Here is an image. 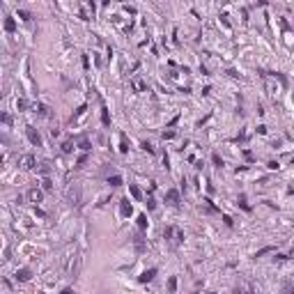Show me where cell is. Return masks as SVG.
<instances>
[{
	"instance_id": "obj_12",
	"label": "cell",
	"mask_w": 294,
	"mask_h": 294,
	"mask_svg": "<svg viewBox=\"0 0 294 294\" xmlns=\"http://www.w3.org/2000/svg\"><path fill=\"white\" fill-rule=\"evenodd\" d=\"M211 161H214V165H216V168H223V159H221V156H218L216 152L211 154Z\"/></svg>"
},
{
	"instance_id": "obj_9",
	"label": "cell",
	"mask_w": 294,
	"mask_h": 294,
	"mask_svg": "<svg viewBox=\"0 0 294 294\" xmlns=\"http://www.w3.org/2000/svg\"><path fill=\"white\" fill-rule=\"evenodd\" d=\"M136 221H138V227H140V230H147V216H145V214H138V218H136Z\"/></svg>"
},
{
	"instance_id": "obj_18",
	"label": "cell",
	"mask_w": 294,
	"mask_h": 294,
	"mask_svg": "<svg viewBox=\"0 0 294 294\" xmlns=\"http://www.w3.org/2000/svg\"><path fill=\"white\" fill-rule=\"evenodd\" d=\"M274 251V246H267V248H262V251H257V255L255 257H260V255H264V253H271Z\"/></svg>"
},
{
	"instance_id": "obj_3",
	"label": "cell",
	"mask_w": 294,
	"mask_h": 294,
	"mask_svg": "<svg viewBox=\"0 0 294 294\" xmlns=\"http://www.w3.org/2000/svg\"><path fill=\"white\" fill-rule=\"evenodd\" d=\"M165 202H168V205H179V191L170 189L168 193H165Z\"/></svg>"
},
{
	"instance_id": "obj_2",
	"label": "cell",
	"mask_w": 294,
	"mask_h": 294,
	"mask_svg": "<svg viewBox=\"0 0 294 294\" xmlns=\"http://www.w3.org/2000/svg\"><path fill=\"white\" fill-rule=\"evenodd\" d=\"M154 276H156V267H152L138 276V283H149V280H154Z\"/></svg>"
},
{
	"instance_id": "obj_8",
	"label": "cell",
	"mask_w": 294,
	"mask_h": 294,
	"mask_svg": "<svg viewBox=\"0 0 294 294\" xmlns=\"http://www.w3.org/2000/svg\"><path fill=\"white\" fill-rule=\"evenodd\" d=\"M108 184H110V186H122L124 182H122L120 175H113V177H108Z\"/></svg>"
},
{
	"instance_id": "obj_10",
	"label": "cell",
	"mask_w": 294,
	"mask_h": 294,
	"mask_svg": "<svg viewBox=\"0 0 294 294\" xmlns=\"http://www.w3.org/2000/svg\"><path fill=\"white\" fill-rule=\"evenodd\" d=\"M175 290H177V278L170 276L168 278V292H175Z\"/></svg>"
},
{
	"instance_id": "obj_22",
	"label": "cell",
	"mask_w": 294,
	"mask_h": 294,
	"mask_svg": "<svg viewBox=\"0 0 294 294\" xmlns=\"http://www.w3.org/2000/svg\"><path fill=\"white\" fill-rule=\"evenodd\" d=\"M16 106H18V108H21V110H23V108H26L28 104H26V99H18V101H16Z\"/></svg>"
},
{
	"instance_id": "obj_17",
	"label": "cell",
	"mask_w": 294,
	"mask_h": 294,
	"mask_svg": "<svg viewBox=\"0 0 294 294\" xmlns=\"http://www.w3.org/2000/svg\"><path fill=\"white\" fill-rule=\"evenodd\" d=\"M26 168H35V159L32 156H26Z\"/></svg>"
},
{
	"instance_id": "obj_13",
	"label": "cell",
	"mask_w": 294,
	"mask_h": 294,
	"mask_svg": "<svg viewBox=\"0 0 294 294\" xmlns=\"http://www.w3.org/2000/svg\"><path fill=\"white\" fill-rule=\"evenodd\" d=\"M71 149H74V145H71V140H67V143L62 145V152H64V154H69Z\"/></svg>"
},
{
	"instance_id": "obj_5",
	"label": "cell",
	"mask_w": 294,
	"mask_h": 294,
	"mask_svg": "<svg viewBox=\"0 0 294 294\" xmlns=\"http://www.w3.org/2000/svg\"><path fill=\"white\" fill-rule=\"evenodd\" d=\"M42 195L44 193L39 189H30L28 191V200H30V202H42Z\"/></svg>"
},
{
	"instance_id": "obj_19",
	"label": "cell",
	"mask_w": 294,
	"mask_h": 294,
	"mask_svg": "<svg viewBox=\"0 0 294 294\" xmlns=\"http://www.w3.org/2000/svg\"><path fill=\"white\" fill-rule=\"evenodd\" d=\"M175 138V131H163V140H170Z\"/></svg>"
},
{
	"instance_id": "obj_7",
	"label": "cell",
	"mask_w": 294,
	"mask_h": 294,
	"mask_svg": "<svg viewBox=\"0 0 294 294\" xmlns=\"http://www.w3.org/2000/svg\"><path fill=\"white\" fill-rule=\"evenodd\" d=\"M5 30H7V32H14V30H16V23H14L12 16H5Z\"/></svg>"
},
{
	"instance_id": "obj_4",
	"label": "cell",
	"mask_w": 294,
	"mask_h": 294,
	"mask_svg": "<svg viewBox=\"0 0 294 294\" xmlns=\"http://www.w3.org/2000/svg\"><path fill=\"white\" fill-rule=\"evenodd\" d=\"M120 214L122 216H131V214H133V207H131V202L127 198L122 200V205H120Z\"/></svg>"
},
{
	"instance_id": "obj_26",
	"label": "cell",
	"mask_w": 294,
	"mask_h": 294,
	"mask_svg": "<svg viewBox=\"0 0 294 294\" xmlns=\"http://www.w3.org/2000/svg\"><path fill=\"white\" fill-rule=\"evenodd\" d=\"M39 294H44V292H39Z\"/></svg>"
},
{
	"instance_id": "obj_15",
	"label": "cell",
	"mask_w": 294,
	"mask_h": 294,
	"mask_svg": "<svg viewBox=\"0 0 294 294\" xmlns=\"http://www.w3.org/2000/svg\"><path fill=\"white\" fill-rule=\"evenodd\" d=\"M18 16L23 18V21H30V12H26V9H18Z\"/></svg>"
},
{
	"instance_id": "obj_23",
	"label": "cell",
	"mask_w": 294,
	"mask_h": 294,
	"mask_svg": "<svg viewBox=\"0 0 294 294\" xmlns=\"http://www.w3.org/2000/svg\"><path fill=\"white\" fill-rule=\"evenodd\" d=\"M133 85H136V90H145V83H143V80H136Z\"/></svg>"
},
{
	"instance_id": "obj_25",
	"label": "cell",
	"mask_w": 294,
	"mask_h": 294,
	"mask_svg": "<svg viewBox=\"0 0 294 294\" xmlns=\"http://www.w3.org/2000/svg\"><path fill=\"white\" fill-rule=\"evenodd\" d=\"M60 294H76V292H74V290H71V287H64V290H62Z\"/></svg>"
},
{
	"instance_id": "obj_14",
	"label": "cell",
	"mask_w": 294,
	"mask_h": 294,
	"mask_svg": "<svg viewBox=\"0 0 294 294\" xmlns=\"http://www.w3.org/2000/svg\"><path fill=\"white\" fill-rule=\"evenodd\" d=\"M175 241H177V244L184 241V232H182V230H175Z\"/></svg>"
},
{
	"instance_id": "obj_21",
	"label": "cell",
	"mask_w": 294,
	"mask_h": 294,
	"mask_svg": "<svg viewBox=\"0 0 294 294\" xmlns=\"http://www.w3.org/2000/svg\"><path fill=\"white\" fill-rule=\"evenodd\" d=\"M156 207V202H154V198H149L147 200V209H154Z\"/></svg>"
},
{
	"instance_id": "obj_20",
	"label": "cell",
	"mask_w": 294,
	"mask_h": 294,
	"mask_svg": "<svg viewBox=\"0 0 294 294\" xmlns=\"http://www.w3.org/2000/svg\"><path fill=\"white\" fill-rule=\"evenodd\" d=\"M143 149H147V152H149V154H152V152H154V147L149 145V143H143Z\"/></svg>"
},
{
	"instance_id": "obj_24",
	"label": "cell",
	"mask_w": 294,
	"mask_h": 294,
	"mask_svg": "<svg viewBox=\"0 0 294 294\" xmlns=\"http://www.w3.org/2000/svg\"><path fill=\"white\" fill-rule=\"evenodd\" d=\"M80 149H85V152H87V149H90V143H87V140H83V143H80Z\"/></svg>"
},
{
	"instance_id": "obj_6",
	"label": "cell",
	"mask_w": 294,
	"mask_h": 294,
	"mask_svg": "<svg viewBox=\"0 0 294 294\" xmlns=\"http://www.w3.org/2000/svg\"><path fill=\"white\" fill-rule=\"evenodd\" d=\"M16 280L28 283V280H30V269H18V271H16Z\"/></svg>"
},
{
	"instance_id": "obj_16",
	"label": "cell",
	"mask_w": 294,
	"mask_h": 294,
	"mask_svg": "<svg viewBox=\"0 0 294 294\" xmlns=\"http://www.w3.org/2000/svg\"><path fill=\"white\" fill-rule=\"evenodd\" d=\"M239 205H241V209H244V211H251V207L246 205V198H244V195L239 198Z\"/></svg>"
},
{
	"instance_id": "obj_11",
	"label": "cell",
	"mask_w": 294,
	"mask_h": 294,
	"mask_svg": "<svg viewBox=\"0 0 294 294\" xmlns=\"http://www.w3.org/2000/svg\"><path fill=\"white\" fill-rule=\"evenodd\" d=\"M129 191H131V195H133L136 200H140V189L136 186V184H129Z\"/></svg>"
},
{
	"instance_id": "obj_27",
	"label": "cell",
	"mask_w": 294,
	"mask_h": 294,
	"mask_svg": "<svg viewBox=\"0 0 294 294\" xmlns=\"http://www.w3.org/2000/svg\"><path fill=\"white\" fill-rule=\"evenodd\" d=\"M207 294H211V292H207Z\"/></svg>"
},
{
	"instance_id": "obj_1",
	"label": "cell",
	"mask_w": 294,
	"mask_h": 294,
	"mask_svg": "<svg viewBox=\"0 0 294 294\" xmlns=\"http://www.w3.org/2000/svg\"><path fill=\"white\" fill-rule=\"evenodd\" d=\"M26 133H28V140H30L35 147H42V136H39V131H37L35 127H28Z\"/></svg>"
}]
</instances>
